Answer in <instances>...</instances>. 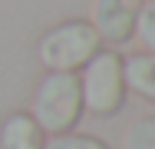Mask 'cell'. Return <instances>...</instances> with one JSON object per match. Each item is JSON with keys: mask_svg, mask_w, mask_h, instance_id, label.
Masks as SVG:
<instances>
[{"mask_svg": "<svg viewBox=\"0 0 155 149\" xmlns=\"http://www.w3.org/2000/svg\"><path fill=\"white\" fill-rule=\"evenodd\" d=\"M33 119L43 133H69L83 116V93L76 73H46L33 96Z\"/></svg>", "mask_w": 155, "mask_h": 149, "instance_id": "cell-1", "label": "cell"}, {"mask_svg": "<svg viewBox=\"0 0 155 149\" xmlns=\"http://www.w3.org/2000/svg\"><path fill=\"white\" fill-rule=\"evenodd\" d=\"M102 36L89 20H66L40 40V63L50 73H76L99 53Z\"/></svg>", "mask_w": 155, "mask_h": 149, "instance_id": "cell-2", "label": "cell"}, {"mask_svg": "<svg viewBox=\"0 0 155 149\" xmlns=\"http://www.w3.org/2000/svg\"><path fill=\"white\" fill-rule=\"evenodd\" d=\"M83 109L93 116H112L125 103V76H122V57L112 50H99L79 76Z\"/></svg>", "mask_w": 155, "mask_h": 149, "instance_id": "cell-3", "label": "cell"}, {"mask_svg": "<svg viewBox=\"0 0 155 149\" xmlns=\"http://www.w3.org/2000/svg\"><path fill=\"white\" fill-rule=\"evenodd\" d=\"M142 3H145V0H96V7H93L96 33H99L102 40H112V43L132 40Z\"/></svg>", "mask_w": 155, "mask_h": 149, "instance_id": "cell-4", "label": "cell"}, {"mask_svg": "<svg viewBox=\"0 0 155 149\" xmlns=\"http://www.w3.org/2000/svg\"><path fill=\"white\" fill-rule=\"evenodd\" d=\"M0 149H43V129L30 113H13L0 126Z\"/></svg>", "mask_w": 155, "mask_h": 149, "instance_id": "cell-5", "label": "cell"}, {"mask_svg": "<svg viewBox=\"0 0 155 149\" xmlns=\"http://www.w3.org/2000/svg\"><path fill=\"white\" fill-rule=\"evenodd\" d=\"M122 76H125V89L155 103V57L152 53H135V57L122 60Z\"/></svg>", "mask_w": 155, "mask_h": 149, "instance_id": "cell-6", "label": "cell"}, {"mask_svg": "<svg viewBox=\"0 0 155 149\" xmlns=\"http://www.w3.org/2000/svg\"><path fill=\"white\" fill-rule=\"evenodd\" d=\"M125 149H155V116H142L129 126Z\"/></svg>", "mask_w": 155, "mask_h": 149, "instance_id": "cell-7", "label": "cell"}, {"mask_svg": "<svg viewBox=\"0 0 155 149\" xmlns=\"http://www.w3.org/2000/svg\"><path fill=\"white\" fill-rule=\"evenodd\" d=\"M132 36H139V43L145 47V53L155 57V0L142 3L139 20H135V33H132Z\"/></svg>", "mask_w": 155, "mask_h": 149, "instance_id": "cell-8", "label": "cell"}, {"mask_svg": "<svg viewBox=\"0 0 155 149\" xmlns=\"http://www.w3.org/2000/svg\"><path fill=\"white\" fill-rule=\"evenodd\" d=\"M43 149H109L102 139L96 136H83V133H60L50 143H43Z\"/></svg>", "mask_w": 155, "mask_h": 149, "instance_id": "cell-9", "label": "cell"}]
</instances>
